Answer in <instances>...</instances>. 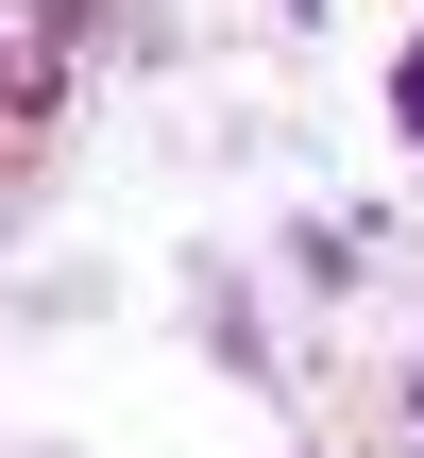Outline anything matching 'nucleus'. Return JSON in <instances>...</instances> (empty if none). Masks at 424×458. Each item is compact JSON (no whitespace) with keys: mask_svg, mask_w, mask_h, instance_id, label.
Returning a JSON list of instances; mask_svg holds the SVG:
<instances>
[{"mask_svg":"<svg viewBox=\"0 0 424 458\" xmlns=\"http://www.w3.org/2000/svg\"><path fill=\"white\" fill-rule=\"evenodd\" d=\"M391 119H408V136H424V51H408V68H391Z\"/></svg>","mask_w":424,"mask_h":458,"instance_id":"f257e3e1","label":"nucleus"}]
</instances>
